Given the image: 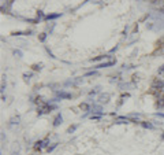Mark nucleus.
I'll return each mask as SVG.
<instances>
[{
	"mask_svg": "<svg viewBox=\"0 0 164 155\" xmlns=\"http://www.w3.org/2000/svg\"><path fill=\"white\" fill-rule=\"evenodd\" d=\"M60 17H62V14H60V13H56V14H48V15H45V21L58 19V18H60Z\"/></svg>",
	"mask_w": 164,
	"mask_h": 155,
	"instance_id": "nucleus-11",
	"label": "nucleus"
},
{
	"mask_svg": "<svg viewBox=\"0 0 164 155\" xmlns=\"http://www.w3.org/2000/svg\"><path fill=\"white\" fill-rule=\"evenodd\" d=\"M56 147H58V143H53V144L51 145V147H48V148H47V152H52V151L55 150Z\"/></svg>",
	"mask_w": 164,
	"mask_h": 155,
	"instance_id": "nucleus-22",
	"label": "nucleus"
},
{
	"mask_svg": "<svg viewBox=\"0 0 164 155\" xmlns=\"http://www.w3.org/2000/svg\"><path fill=\"white\" fill-rule=\"evenodd\" d=\"M116 49H118V47H115V48H112L111 51H110V54H114V52H115V51H116Z\"/></svg>",
	"mask_w": 164,
	"mask_h": 155,
	"instance_id": "nucleus-28",
	"label": "nucleus"
},
{
	"mask_svg": "<svg viewBox=\"0 0 164 155\" xmlns=\"http://www.w3.org/2000/svg\"><path fill=\"white\" fill-rule=\"evenodd\" d=\"M79 108H81L82 111L89 113V114H90V110H92V106H90L89 103H81V104H79Z\"/></svg>",
	"mask_w": 164,
	"mask_h": 155,
	"instance_id": "nucleus-10",
	"label": "nucleus"
},
{
	"mask_svg": "<svg viewBox=\"0 0 164 155\" xmlns=\"http://www.w3.org/2000/svg\"><path fill=\"white\" fill-rule=\"evenodd\" d=\"M77 128H78V125H71V126H70V128L67 129V132H68V133H74V132L77 131Z\"/></svg>",
	"mask_w": 164,
	"mask_h": 155,
	"instance_id": "nucleus-21",
	"label": "nucleus"
},
{
	"mask_svg": "<svg viewBox=\"0 0 164 155\" xmlns=\"http://www.w3.org/2000/svg\"><path fill=\"white\" fill-rule=\"evenodd\" d=\"M154 117H160V118H164V113H154Z\"/></svg>",
	"mask_w": 164,
	"mask_h": 155,
	"instance_id": "nucleus-26",
	"label": "nucleus"
},
{
	"mask_svg": "<svg viewBox=\"0 0 164 155\" xmlns=\"http://www.w3.org/2000/svg\"><path fill=\"white\" fill-rule=\"evenodd\" d=\"M62 122H63V117H62V114H60V113H58V114H56V117L53 118V122H52L53 128H58V126L60 125Z\"/></svg>",
	"mask_w": 164,
	"mask_h": 155,
	"instance_id": "nucleus-8",
	"label": "nucleus"
},
{
	"mask_svg": "<svg viewBox=\"0 0 164 155\" xmlns=\"http://www.w3.org/2000/svg\"><path fill=\"white\" fill-rule=\"evenodd\" d=\"M99 73H97V70H93V72H88L83 74V77H92V76H97Z\"/></svg>",
	"mask_w": 164,
	"mask_h": 155,
	"instance_id": "nucleus-17",
	"label": "nucleus"
},
{
	"mask_svg": "<svg viewBox=\"0 0 164 155\" xmlns=\"http://www.w3.org/2000/svg\"><path fill=\"white\" fill-rule=\"evenodd\" d=\"M161 140H164V133H163V135H161Z\"/></svg>",
	"mask_w": 164,
	"mask_h": 155,
	"instance_id": "nucleus-31",
	"label": "nucleus"
},
{
	"mask_svg": "<svg viewBox=\"0 0 164 155\" xmlns=\"http://www.w3.org/2000/svg\"><path fill=\"white\" fill-rule=\"evenodd\" d=\"M141 126L145 128V129H154V126L150 124V122H145V121H141Z\"/></svg>",
	"mask_w": 164,
	"mask_h": 155,
	"instance_id": "nucleus-13",
	"label": "nucleus"
},
{
	"mask_svg": "<svg viewBox=\"0 0 164 155\" xmlns=\"http://www.w3.org/2000/svg\"><path fill=\"white\" fill-rule=\"evenodd\" d=\"M47 37H48V33H40L39 34V40L41 41V43H45V40H47Z\"/></svg>",
	"mask_w": 164,
	"mask_h": 155,
	"instance_id": "nucleus-15",
	"label": "nucleus"
},
{
	"mask_svg": "<svg viewBox=\"0 0 164 155\" xmlns=\"http://www.w3.org/2000/svg\"><path fill=\"white\" fill-rule=\"evenodd\" d=\"M14 1H15V0H8V3H11V4H12Z\"/></svg>",
	"mask_w": 164,
	"mask_h": 155,
	"instance_id": "nucleus-29",
	"label": "nucleus"
},
{
	"mask_svg": "<svg viewBox=\"0 0 164 155\" xmlns=\"http://www.w3.org/2000/svg\"><path fill=\"white\" fill-rule=\"evenodd\" d=\"M11 3H8V0H3V3H1V13L3 14H10L11 13Z\"/></svg>",
	"mask_w": 164,
	"mask_h": 155,
	"instance_id": "nucleus-4",
	"label": "nucleus"
},
{
	"mask_svg": "<svg viewBox=\"0 0 164 155\" xmlns=\"http://www.w3.org/2000/svg\"><path fill=\"white\" fill-rule=\"evenodd\" d=\"M105 115V114H92V115H90V120H100V118H101V117H104Z\"/></svg>",
	"mask_w": 164,
	"mask_h": 155,
	"instance_id": "nucleus-18",
	"label": "nucleus"
},
{
	"mask_svg": "<svg viewBox=\"0 0 164 155\" xmlns=\"http://www.w3.org/2000/svg\"><path fill=\"white\" fill-rule=\"evenodd\" d=\"M131 120L129 117H116L115 118V124H130Z\"/></svg>",
	"mask_w": 164,
	"mask_h": 155,
	"instance_id": "nucleus-9",
	"label": "nucleus"
},
{
	"mask_svg": "<svg viewBox=\"0 0 164 155\" xmlns=\"http://www.w3.org/2000/svg\"><path fill=\"white\" fill-rule=\"evenodd\" d=\"M116 63V60L115 59H111V60H108V62H103V63H99V65H97L96 67V70H99V69H104V67H110V66H114V65H115Z\"/></svg>",
	"mask_w": 164,
	"mask_h": 155,
	"instance_id": "nucleus-5",
	"label": "nucleus"
},
{
	"mask_svg": "<svg viewBox=\"0 0 164 155\" xmlns=\"http://www.w3.org/2000/svg\"><path fill=\"white\" fill-rule=\"evenodd\" d=\"M72 95L70 92H66V91H56V97L52 99L51 102H59V100H66V99H71Z\"/></svg>",
	"mask_w": 164,
	"mask_h": 155,
	"instance_id": "nucleus-2",
	"label": "nucleus"
},
{
	"mask_svg": "<svg viewBox=\"0 0 164 155\" xmlns=\"http://www.w3.org/2000/svg\"><path fill=\"white\" fill-rule=\"evenodd\" d=\"M48 148L49 147V139H44V140H39L34 143V150L36 151H41L43 148Z\"/></svg>",
	"mask_w": 164,
	"mask_h": 155,
	"instance_id": "nucleus-3",
	"label": "nucleus"
},
{
	"mask_svg": "<svg viewBox=\"0 0 164 155\" xmlns=\"http://www.w3.org/2000/svg\"><path fill=\"white\" fill-rule=\"evenodd\" d=\"M111 56L110 55H100V56H97V58H92L90 59V62H99V60H103V59H110Z\"/></svg>",
	"mask_w": 164,
	"mask_h": 155,
	"instance_id": "nucleus-12",
	"label": "nucleus"
},
{
	"mask_svg": "<svg viewBox=\"0 0 164 155\" xmlns=\"http://www.w3.org/2000/svg\"><path fill=\"white\" fill-rule=\"evenodd\" d=\"M19 121H21V117L17 115V117H12V118H11L10 124H11V125H18V124H19Z\"/></svg>",
	"mask_w": 164,
	"mask_h": 155,
	"instance_id": "nucleus-14",
	"label": "nucleus"
},
{
	"mask_svg": "<svg viewBox=\"0 0 164 155\" xmlns=\"http://www.w3.org/2000/svg\"><path fill=\"white\" fill-rule=\"evenodd\" d=\"M37 19H39V21L45 19V15H44L43 11H37Z\"/></svg>",
	"mask_w": 164,
	"mask_h": 155,
	"instance_id": "nucleus-20",
	"label": "nucleus"
},
{
	"mask_svg": "<svg viewBox=\"0 0 164 155\" xmlns=\"http://www.w3.org/2000/svg\"><path fill=\"white\" fill-rule=\"evenodd\" d=\"M12 155H18V151H17V152L14 151V152H12Z\"/></svg>",
	"mask_w": 164,
	"mask_h": 155,
	"instance_id": "nucleus-30",
	"label": "nucleus"
},
{
	"mask_svg": "<svg viewBox=\"0 0 164 155\" xmlns=\"http://www.w3.org/2000/svg\"><path fill=\"white\" fill-rule=\"evenodd\" d=\"M150 91H164V78H153V81L150 84Z\"/></svg>",
	"mask_w": 164,
	"mask_h": 155,
	"instance_id": "nucleus-1",
	"label": "nucleus"
},
{
	"mask_svg": "<svg viewBox=\"0 0 164 155\" xmlns=\"http://www.w3.org/2000/svg\"><path fill=\"white\" fill-rule=\"evenodd\" d=\"M108 102H110V95H108V93H100L99 103H100V104H107Z\"/></svg>",
	"mask_w": 164,
	"mask_h": 155,
	"instance_id": "nucleus-7",
	"label": "nucleus"
},
{
	"mask_svg": "<svg viewBox=\"0 0 164 155\" xmlns=\"http://www.w3.org/2000/svg\"><path fill=\"white\" fill-rule=\"evenodd\" d=\"M45 51H47V52H48V54H49V56H51V58H55V55H53V54H52V52H51V49H49V48H48V47H45Z\"/></svg>",
	"mask_w": 164,
	"mask_h": 155,
	"instance_id": "nucleus-24",
	"label": "nucleus"
},
{
	"mask_svg": "<svg viewBox=\"0 0 164 155\" xmlns=\"http://www.w3.org/2000/svg\"><path fill=\"white\" fill-rule=\"evenodd\" d=\"M32 69H33L34 72H40L43 69V63H34L33 66H32Z\"/></svg>",
	"mask_w": 164,
	"mask_h": 155,
	"instance_id": "nucleus-16",
	"label": "nucleus"
},
{
	"mask_svg": "<svg viewBox=\"0 0 164 155\" xmlns=\"http://www.w3.org/2000/svg\"><path fill=\"white\" fill-rule=\"evenodd\" d=\"M159 74H160V76H164V65L159 69Z\"/></svg>",
	"mask_w": 164,
	"mask_h": 155,
	"instance_id": "nucleus-25",
	"label": "nucleus"
},
{
	"mask_svg": "<svg viewBox=\"0 0 164 155\" xmlns=\"http://www.w3.org/2000/svg\"><path fill=\"white\" fill-rule=\"evenodd\" d=\"M90 114H105V113L103 111L101 104H93L92 110H90Z\"/></svg>",
	"mask_w": 164,
	"mask_h": 155,
	"instance_id": "nucleus-6",
	"label": "nucleus"
},
{
	"mask_svg": "<svg viewBox=\"0 0 164 155\" xmlns=\"http://www.w3.org/2000/svg\"><path fill=\"white\" fill-rule=\"evenodd\" d=\"M32 76H33V73H25V74H23V78L26 80V81H29V78L32 77Z\"/></svg>",
	"mask_w": 164,
	"mask_h": 155,
	"instance_id": "nucleus-23",
	"label": "nucleus"
},
{
	"mask_svg": "<svg viewBox=\"0 0 164 155\" xmlns=\"http://www.w3.org/2000/svg\"><path fill=\"white\" fill-rule=\"evenodd\" d=\"M30 34H33V30H25V36H30Z\"/></svg>",
	"mask_w": 164,
	"mask_h": 155,
	"instance_id": "nucleus-27",
	"label": "nucleus"
},
{
	"mask_svg": "<svg viewBox=\"0 0 164 155\" xmlns=\"http://www.w3.org/2000/svg\"><path fill=\"white\" fill-rule=\"evenodd\" d=\"M12 54H14V55L17 56V58H22V55H23L21 49H14V51H12Z\"/></svg>",
	"mask_w": 164,
	"mask_h": 155,
	"instance_id": "nucleus-19",
	"label": "nucleus"
}]
</instances>
